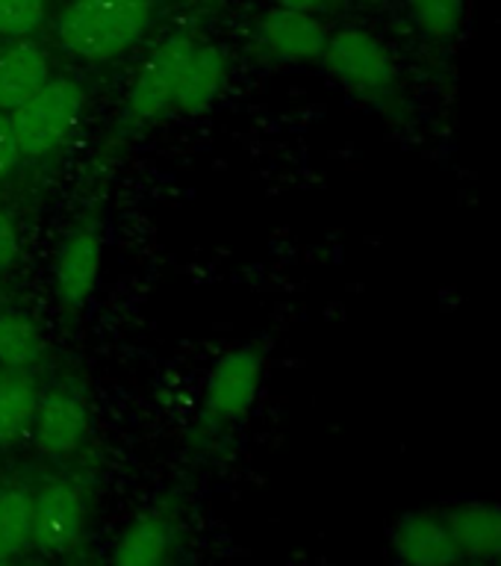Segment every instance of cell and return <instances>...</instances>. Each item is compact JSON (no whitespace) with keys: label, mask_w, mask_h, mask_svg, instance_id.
<instances>
[{"label":"cell","mask_w":501,"mask_h":566,"mask_svg":"<svg viewBox=\"0 0 501 566\" xmlns=\"http://www.w3.org/2000/svg\"><path fill=\"white\" fill-rule=\"evenodd\" d=\"M150 24V0H74L60 15V42L71 56L113 60Z\"/></svg>","instance_id":"1"},{"label":"cell","mask_w":501,"mask_h":566,"mask_svg":"<svg viewBox=\"0 0 501 566\" xmlns=\"http://www.w3.org/2000/svg\"><path fill=\"white\" fill-rule=\"evenodd\" d=\"M83 88L74 80H48V86L18 106L9 124L24 157H44L71 139L83 118Z\"/></svg>","instance_id":"2"},{"label":"cell","mask_w":501,"mask_h":566,"mask_svg":"<svg viewBox=\"0 0 501 566\" xmlns=\"http://www.w3.org/2000/svg\"><path fill=\"white\" fill-rule=\"evenodd\" d=\"M327 71L348 92L372 101H389L396 92V62L378 35L363 27H345L327 35L322 51Z\"/></svg>","instance_id":"3"},{"label":"cell","mask_w":501,"mask_h":566,"mask_svg":"<svg viewBox=\"0 0 501 566\" xmlns=\"http://www.w3.org/2000/svg\"><path fill=\"white\" fill-rule=\"evenodd\" d=\"M195 39L186 33L168 35L166 42L154 48L142 71L136 74L127 95V122L131 124H145L150 118H157L171 106L175 97L177 80L184 74L186 62L195 51Z\"/></svg>","instance_id":"4"},{"label":"cell","mask_w":501,"mask_h":566,"mask_svg":"<svg viewBox=\"0 0 501 566\" xmlns=\"http://www.w3.org/2000/svg\"><path fill=\"white\" fill-rule=\"evenodd\" d=\"M86 493L74 481H53L33 499V543L48 555L77 546L86 528Z\"/></svg>","instance_id":"5"},{"label":"cell","mask_w":501,"mask_h":566,"mask_svg":"<svg viewBox=\"0 0 501 566\" xmlns=\"http://www.w3.org/2000/svg\"><path fill=\"white\" fill-rule=\"evenodd\" d=\"M263 380V360L251 348H233L221 357L207 380V413L212 419H239L251 410Z\"/></svg>","instance_id":"6"},{"label":"cell","mask_w":501,"mask_h":566,"mask_svg":"<svg viewBox=\"0 0 501 566\" xmlns=\"http://www.w3.org/2000/svg\"><path fill=\"white\" fill-rule=\"evenodd\" d=\"M393 552L398 566H460L458 543L442 511L405 513L393 528Z\"/></svg>","instance_id":"7"},{"label":"cell","mask_w":501,"mask_h":566,"mask_svg":"<svg viewBox=\"0 0 501 566\" xmlns=\"http://www.w3.org/2000/svg\"><path fill=\"white\" fill-rule=\"evenodd\" d=\"M101 237L92 228H77L65 237L53 265V286L69 310L83 307L92 298L101 277Z\"/></svg>","instance_id":"8"},{"label":"cell","mask_w":501,"mask_h":566,"mask_svg":"<svg viewBox=\"0 0 501 566\" xmlns=\"http://www.w3.org/2000/svg\"><path fill=\"white\" fill-rule=\"evenodd\" d=\"M327 30L316 15L274 7L260 21V42L274 60L307 62L319 60L327 44Z\"/></svg>","instance_id":"9"},{"label":"cell","mask_w":501,"mask_h":566,"mask_svg":"<svg viewBox=\"0 0 501 566\" xmlns=\"http://www.w3.org/2000/svg\"><path fill=\"white\" fill-rule=\"evenodd\" d=\"M463 560H495L501 555V502L467 499L442 511Z\"/></svg>","instance_id":"10"},{"label":"cell","mask_w":501,"mask_h":566,"mask_svg":"<svg viewBox=\"0 0 501 566\" xmlns=\"http://www.w3.org/2000/svg\"><path fill=\"white\" fill-rule=\"evenodd\" d=\"M39 422H35V442L44 454L65 458L80 449V442L88 431L86 405L74 392H51L39 405Z\"/></svg>","instance_id":"11"},{"label":"cell","mask_w":501,"mask_h":566,"mask_svg":"<svg viewBox=\"0 0 501 566\" xmlns=\"http://www.w3.org/2000/svg\"><path fill=\"white\" fill-rule=\"evenodd\" d=\"M225 77H228V62H225L221 48H216V44H195L184 74L177 80L175 97H171L168 109L184 115L203 113L219 97Z\"/></svg>","instance_id":"12"},{"label":"cell","mask_w":501,"mask_h":566,"mask_svg":"<svg viewBox=\"0 0 501 566\" xmlns=\"http://www.w3.org/2000/svg\"><path fill=\"white\" fill-rule=\"evenodd\" d=\"M51 80L44 53L30 42L9 48L0 56V113H15Z\"/></svg>","instance_id":"13"},{"label":"cell","mask_w":501,"mask_h":566,"mask_svg":"<svg viewBox=\"0 0 501 566\" xmlns=\"http://www.w3.org/2000/svg\"><path fill=\"white\" fill-rule=\"evenodd\" d=\"M175 531L159 516H139L115 546V566H163Z\"/></svg>","instance_id":"14"},{"label":"cell","mask_w":501,"mask_h":566,"mask_svg":"<svg viewBox=\"0 0 501 566\" xmlns=\"http://www.w3.org/2000/svg\"><path fill=\"white\" fill-rule=\"evenodd\" d=\"M35 410H39V392L33 380L18 369L0 371V442L21 437Z\"/></svg>","instance_id":"15"},{"label":"cell","mask_w":501,"mask_h":566,"mask_svg":"<svg viewBox=\"0 0 501 566\" xmlns=\"http://www.w3.org/2000/svg\"><path fill=\"white\" fill-rule=\"evenodd\" d=\"M407 9L416 30L437 44L455 42L467 21V0H407Z\"/></svg>","instance_id":"16"},{"label":"cell","mask_w":501,"mask_h":566,"mask_svg":"<svg viewBox=\"0 0 501 566\" xmlns=\"http://www.w3.org/2000/svg\"><path fill=\"white\" fill-rule=\"evenodd\" d=\"M42 334L24 313H0V363L7 369H27L42 357Z\"/></svg>","instance_id":"17"},{"label":"cell","mask_w":501,"mask_h":566,"mask_svg":"<svg viewBox=\"0 0 501 566\" xmlns=\"http://www.w3.org/2000/svg\"><path fill=\"white\" fill-rule=\"evenodd\" d=\"M33 537V499L18 490L0 493V560H12Z\"/></svg>","instance_id":"18"},{"label":"cell","mask_w":501,"mask_h":566,"mask_svg":"<svg viewBox=\"0 0 501 566\" xmlns=\"http://www.w3.org/2000/svg\"><path fill=\"white\" fill-rule=\"evenodd\" d=\"M44 0H0V33L24 35L42 24Z\"/></svg>","instance_id":"19"},{"label":"cell","mask_w":501,"mask_h":566,"mask_svg":"<svg viewBox=\"0 0 501 566\" xmlns=\"http://www.w3.org/2000/svg\"><path fill=\"white\" fill-rule=\"evenodd\" d=\"M18 159H21V148H18L12 124L0 113V177H7L18 166Z\"/></svg>","instance_id":"20"},{"label":"cell","mask_w":501,"mask_h":566,"mask_svg":"<svg viewBox=\"0 0 501 566\" xmlns=\"http://www.w3.org/2000/svg\"><path fill=\"white\" fill-rule=\"evenodd\" d=\"M18 256V230L15 221L0 210V272L15 263Z\"/></svg>","instance_id":"21"},{"label":"cell","mask_w":501,"mask_h":566,"mask_svg":"<svg viewBox=\"0 0 501 566\" xmlns=\"http://www.w3.org/2000/svg\"><path fill=\"white\" fill-rule=\"evenodd\" d=\"M334 3L336 0H278V7L295 9V12H307V15L325 12V9H331Z\"/></svg>","instance_id":"22"},{"label":"cell","mask_w":501,"mask_h":566,"mask_svg":"<svg viewBox=\"0 0 501 566\" xmlns=\"http://www.w3.org/2000/svg\"><path fill=\"white\" fill-rule=\"evenodd\" d=\"M460 566H490V560H467V564Z\"/></svg>","instance_id":"23"},{"label":"cell","mask_w":501,"mask_h":566,"mask_svg":"<svg viewBox=\"0 0 501 566\" xmlns=\"http://www.w3.org/2000/svg\"><path fill=\"white\" fill-rule=\"evenodd\" d=\"M0 566H12V564H9V560H0Z\"/></svg>","instance_id":"24"},{"label":"cell","mask_w":501,"mask_h":566,"mask_svg":"<svg viewBox=\"0 0 501 566\" xmlns=\"http://www.w3.org/2000/svg\"><path fill=\"white\" fill-rule=\"evenodd\" d=\"M495 560H499V566H501V555H499V557H495Z\"/></svg>","instance_id":"25"}]
</instances>
